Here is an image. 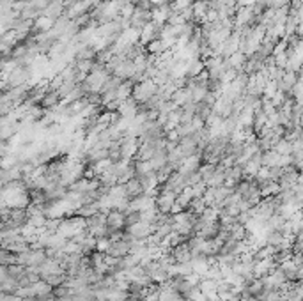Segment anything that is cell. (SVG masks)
I'll use <instances>...</instances> for the list:
<instances>
[{
  "label": "cell",
  "mask_w": 303,
  "mask_h": 301,
  "mask_svg": "<svg viewBox=\"0 0 303 301\" xmlns=\"http://www.w3.org/2000/svg\"><path fill=\"white\" fill-rule=\"evenodd\" d=\"M197 220V215L190 213V211H181L172 215V230L184 237H190V234L193 232V223Z\"/></svg>",
  "instance_id": "6da1fadb"
},
{
  "label": "cell",
  "mask_w": 303,
  "mask_h": 301,
  "mask_svg": "<svg viewBox=\"0 0 303 301\" xmlns=\"http://www.w3.org/2000/svg\"><path fill=\"white\" fill-rule=\"evenodd\" d=\"M156 92H158V85L153 80H140V82L133 87V90H131L133 99L139 103V105H144L146 101H149L153 96H156Z\"/></svg>",
  "instance_id": "7a4b0ae2"
},
{
  "label": "cell",
  "mask_w": 303,
  "mask_h": 301,
  "mask_svg": "<svg viewBox=\"0 0 303 301\" xmlns=\"http://www.w3.org/2000/svg\"><path fill=\"white\" fill-rule=\"evenodd\" d=\"M126 232L130 234L135 241H146L147 237L154 232V227H153V223L139 222V223H135V225H131V227H126Z\"/></svg>",
  "instance_id": "3957f363"
},
{
  "label": "cell",
  "mask_w": 303,
  "mask_h": 301,
  "mask_svg": "<svg viewBox=\"0 0 303 301\" xmlns=\"http://www.w3.org/2000/svg\"><path fill=\"white\" fill-rule=\"evenodd\" d=\"M139 136H126L124 140H121V158L131 162L139 150Z\"/></svg>",
  "instance_id": "277c9868"
},
{
  "label": "cell",
  "mask_w": 303,
  "mask_h": 301,
  "mask_svg": "<svg viewBox=\"0 0 303 301\" xmlns=\"http://www.w3.org/2000/svg\"><path fill=\"white\" fill-rule=\"evenodd\" d=\"M168 255L172 257L174 262H179V264H184V262H190L191 260V250H190V245H188V241H183L179 245L172 246V248L168 250Z\"/></svg>",
  "instance_id": "5b68a950"
},
{
  "label": "cell",
  "mask_w": 303,
  "mask_h": 301,
  "mask_svg": "<svg viewBox=\"0 0 303 301\" xmlns=\"http://www.w3.org/2000/svg\"><path fill=\"white\" fill-rule=\"evenodd\" d=\"M177 149L181 150V155H183L184 158H188V156H195V155H198V153H200V149H198V143H197V140H195L193 135L179 138V142H177Z\"/></svg>",
  "instance_id": "8992f818"
},
{
  "label": "cell",
  "mask_w": 303,
  "mask_h": 301,
  "mask_svg": "<svg viewBox=\"0 0 303 301\" xmlns=\"http://www.w3.org/2000/svg\"><path fill=\"white\" fill-rule=\"evenodd\" d=\"M105 223H107V229H109V234L114 232V230H123L124 229V213L116 211V209H110L109 213H107Z\"/></svg>",
  "instance_id": "52a82bcc"
},
{
  "label": "cell",
  "mask_w": 303,
  "mask_h": 301,
  "mask_svg": "<svg viewBox=\"0 0 303 301\" xmlns=\"http://www.w3.org/2000/svg\"><path fill=\"white\" fill-rule=\"evenodd\" d=\"M60 94H59V90L53 89V87H48V90H46L45 94H43V98L39 99V105L43 106V108L46 110H53L57 108V106L60 105Z\"/></svg>",
  "instance_id": "ba28073f"
},
{
  "label": "cell",
  "mask_w": 303,
  "mask_h": 301,
  "mask_svg": "<svg viewBox=\"0 0 303 301\" xmlns=\"http://www.w3.org/2000/svg\"><path fill=\"white\" fill-rule=\"evenodd\" d=\"M124 190H126V199L128 200L137 199V197H140L144 193V188H142V185H140V181L137 176H135L133 179L128 181V183H124Z\"/></svg>",
  "instance_id": "9c48e42d"
},
{
  "label": "cell",
  "mask_w": 303,
  "mask_h": 301,
  "mask_svg": "<svg viewBox=\"0 0 303 301\" xmlns=\"http://www.w3.org/2000/svg\"><path fill=\"white\" fill-rule=\"evenodd\" d=\"M255 20V15L252 13V8H240L236 13V23L238 27H248Z\"/></svg>",
  "instance_id": "30bf717a"
}]
</instances>
